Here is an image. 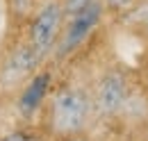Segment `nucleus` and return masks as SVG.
Wrapping results in <instances>:
<instances>
[{"label":"nucleus","instance_id":"obj_1","mask_svg":"<svg viewBox=\"0 0 148 141\" xmlns=\"http://www.w3.org/2000/svg\"><path fill=\"white\" fill-rule=\"evenodd\" d=\"M41 118L43 134H50L55 139L82 137L96 118L91 89L75 82L55 84L41 109Z\"/></svg>","mask_w":148,"mask_h":141},{"label":"nucleus","instance_id":"obj_2","mask_svg":"<svg viewBox=\"0 0 148 141\" xmlns=\"http://www.w3.org/2000/svg\"><path fill=\"white\" fill-rule=\"evenodd\" d=\"M105 16H107V12H105L100 0H91L84 7L66 14L62 34L57 39V46L48 62L53 66H57V64H66L69 59H73L75 55L93 39V34L100 30Z\"/></svg>","mask_w":148,"mask_h":141},{"label":"nucleus","instance_id":"obj_3","mask_svg":"<svg viewBox=\"0 0 148 141\" xmlns=\"http://www.w3.org/2000/svg\"><path fill=\"white\" fill-rule=\"evenodd\" d=\"M64 2L62 0H41L37 12L27 21L23 36L34 48V53L41 57V62H48L57 46V39L64 27Z\"/></svg>","mask_w":148,"mask_h":141},{"label":"nucleus","instance_id":"obj_4","mask_svg":"<svg viewBox=\"0 0 148 141\" xmlns=\"http://www.w3.org/2000/svg\"><path fill=\"white\" fill-rule=\"evenodd\" d=\"M43 64L46 62H41V57L34 53V48L25 41L23 34L9 36V43L0 55V91H18L27 82V77Z\"/></svg>","mask_w":148,"mask_h":141},{"label":"nucleus","instance_id":"obj_5","mask_svg":"<svg viewBox=\"0 0 148 141\" xmlns=\"http://www.w3.org/2000/svg\"><path fill=\"white\" fill-rule=\"evenodd\" d=\"M130 77L128 73L119 66L105 68L96 84L91 89L93 107H96V118H114L119 116L130 100Z\"/></svg>","mask_w":148,"mask_h":141},{"label":"nucleus","instance_id":"obj_6","mask_svg":"<svg viewBox=\"0 0 148 141\" xmlns=\"http://www.w3.org/2000/svg\"><path fill=\"white\" fill-rule=\"evenodd\" d=\"M55 87V66L50 62H46L41 68H37L23 87L16 91V114H18L21 121L30 123L34 116L41 114V109L46 105L50 91Z\"/></svg>","mask_w":148,"mask_h":141},{"label":"nucleus","instance_id":"obj_7","mask_svg":"<svg viewBox=\"0 0 148 141\" xmlns=\"http://www.w3.org/2000/svg\"><path fill=\"white\" fill-rule=\"evenodd\" d=\"M41 0H5V16H7V30L9 36L23 34L27 21L37 12Z\"/></svg>","mask_w":148,"mask_h":141},{"label":"nucleus","instance_id":"obj_8","mask_svg":"<svg viewBox=\"0 0 148 141\" xmlns=\"http://www.w3.org/2000/svg\"><path fill=\"white\" fill-rule=\"evenodd\" d=\"M107 16H125L130 12H134L144 0H100Z\"/></svg>","mask_w":148,"mask_h":141},{"label":"nucleus","instance_id":"obj_9","mask_svg":"<svg viewBox=\"0 0 148 141\" xmlns=\"http://www.w3.org/2000/svg\"><path fill=\"white\" fill-rule=\"evenodd\" d=\"M0 141H46L43 134L37 132L34 127L30 125H23V127H16V130H9L7 134H2Z\"/></svg>","mask_w":148,"mask_h":141},{"label":"nucleus","instance_id":"obj_10","mask_svg":"<svg viewBox=\"0 0 148 141\" xmlns=\"http://www.w3.org/2000/svg\"><path fill=\"white\" fill-rule=\"evenodd\" d=\"M139 30H141V36L148 41V16L144 18V23H141V27H139Z\"/></svg>","mask_w":148,"mask_h":141}]
</instances>
